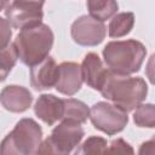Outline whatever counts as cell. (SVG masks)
Listing matches in <instances>:
<instances>
[{
	"label": "cell",
	"mask_w": 155,
	"mask_h": 155,
	"mask_svg": "<svg viewBox=\"0 0 155 155\" xmlns=\"http://www.w3.org/2000/svg\"><path fill=\"white\" fill-rule=\"evenodd\" d=\"M58 65L52 57H46L39 64L30 68V84L38 90H48L56 85Z\"/></svg>",
	"instance_id": "cell-12"
},
{
	"label": "cell",
	"mask_w": 155,
	"mask_h": 155,
	"mask_svg": "<svg viewBox=\"0 0 155 155\" xmlns=\"http://www.w3.org/2000/svg\"><path fill=\"white\" fill-rule=\"evenodd\" d=\"M102 155H134V150L130 143L122 138H116L110 142Z\"/></svg>",
	"instance_id": "cell-20"
},
{
	"label": "cell",
	"mask_w": 155,
	"mask_h": 155,
	"mask_svg": "<svg viewBox=\"0 0 155 155\" xmlns=\"http://www.w3.org/2000/svg\"><path fill=\"white\" fill-rule=\"evenodd\" d=\"M8 1H4V0H0V10H5V7L7 6Z\"/></svg>",
	"instance_id": "cell-24"
},
{
	"label": "cell",
	"mask_w": 155,
	"mask_h": 155,
	"mask_svg": "<svg viewBox=\"0 0 155 155\" xmlns=\"http://www.w3.org/2000/svg\"><path fill=\"white\" fill-rule=\"evenodd\" d=\"M90 16L99 22H104L110 17H114L117 11V2L113 0L107 1H97V0H88L86 2Z\"/></svg>",
	"instance_id": "cell-15"
},
{
	"label": "cell",
	"mask_w": 155,
	"mask_h": 155,
	"mask_svg": "<svg viewBox=\"0 0 155 155\" xmlns=\"http://www.w3.org/2000/svg\"><path fill=\"white\" fill-rule=\"evenodd\" d=\"M84 134L85 132L81 124L65 119L52 130L47 140L59 155H70L71 150L82 139Z\"/></svg>",
	"instance_id": "cell-7"
},
{
	"label": "cell",
	"mask_w": 155,
	"mask_h": 155,
	"mask_svg": "<svg viewBox=\"0 0 155 155\" xmlns=\"http://www.w3.org/2000/svg\"><path fill=\"white\" fill-rule=\"evenodd\" d=\"M107 139L98 136L88 137L74 153V155H102L107 148Z\"/></svg>",
	"instance_id": "cell-17"
},
{
	"label": "cell",
	"mask_w": 155,
	"mask_h": 155,
	"mask_svg": "<svg viewBox=\"0 0 155 155\" xmlns=\"http://www.w3.org/2000/svg\"><path fill=\"white\" fill-rule=\"evenodd\" d=\"M17 52L13 44H10L6 48L0 50V81L6 80L7 75L17 62Z\"/></svg>",
	"instance_id": "cell-19"
},
{
	"label": "cell",
	"mask_w": 155,
	"mask_h": 155,
	"mask_svg": "<svg viewBox=\"0 0 155 155\" xmlns=\"http://www.w3.org/2000/svg\"><path fill=\"white\" fill-rule=\"evenodd\" d=\"M134 24V15L132 12H120L116 13L108 28V33L110 38H121L127 35Z\"/></svg>",
	"instance_id": "cell-14"
},
{
	"label": "cell",
	"mask_w": 155,
	"mask_h": 155,
	"mask_svg": "<svg viewBox=\"0 0 155 155\" xmlns=\"http://www.w3.org/2000/svg\"><path fill=\"white\" fill-rule=\"evenodd\" d=\"M11 36H12V29L10 23L5 18L0 17V50H4L10 45Z\"/></svg>",
	"instance_id": "cell-21"
},
{
	"label": "cell",
	"mask_w": 155,
	"mask_h": 155,
	"mask_svg": "<svg viewBox=\"0 0 155 155\" xmlns=\"http://www.w3.org/2000/svg\"><path fill=\"white\" fill-rule=\"evenodd\" d=\"M133 121L139 127L153 128L155 125V107L151 103L139 104L133 113Z\"/></svg>",
	"instance_id": "cell-18"
},
{
	"label": "cell",
	"mask_w": 155,
	"mask_h": 155,
	"mask_svg": "<svg viewBox=\"0 0 155 155\" xmlns=\"http://www.w3.org/2000/svg\"><path fill=\"white\" fill-rule=\"evenodd\" d=\"M33 96L28 88L18 85H8L0 92L1 105L11 113H23L29 109Z\"/></svg>",
	"instance_id": "cell-11"
},
{
	"label": "cell",
	"mask_w": 155,
	"mask_h": 155,
	"mask_svg": "<svg viewBox=\"0 0 155 155\" xmlns=\"http://www.w3.org/2000/svg\"><path fill=\"white\" fill-rule=\"evenodd\" d=\"M82 85L81 68L74 62H63L58 65L56 90L65 96H74Z\"/></svg>",
	"instance_id": "cell-9"
},
{
	"label": "cell",
	"mask_w": 155,
	"mask_h": 155,
	"mask_svg": "<svg viewBox=\"0 0 155 155\" xmlns=\"http://www.w3.org/2000/svg\"><path fill=\"white\" fill-rule=\"evenodd\" d=\"M42 130L29 117L21 119L15 128L2 139L0 155H33L41 143Z\"/></svg>",
	"instance_id": "cell-4"
},
{
	"label": "cell",
	"mask_w": 155,
	"mask_h": 155,
	"mask_svg": "<svg viewBox=\"0 0 155 155\" xmlns=\"http://www.w3.org/2000/svg\"><path fill=\"white\" fill-rule=\"evenodd\" d=\"M145 54V46L133 39L110 41L103 48V58L108 70L117 75H131L138 71Z\"/></svg>",
	"instance_id": "cell-3"
},
{
	"label": "cell",
	"mask_w": 155,
	"mask_h": 155,
	"mask_svg": "<svg viewBox=\"0 0 155 155\" xmlns=\"http://www.w3.org/2000/svg\"><path fill=\"white\" fill-rule=\"evenodd\" d=\"M80 68H81L82 81H85L86 85L90 86L91 88L99 91V88L105 79V75L108 73V69L104 68L98 54L94 52L87 53L85 56Z\"/></svg>",
	"instance_id": "cell-13"
},
{
	"label": "cell",
	"mask_w": 155,
	"mask_h": 155,
	"mask_svg": "<svg viewBox=\"0 0 155 155\" xmlns=\"http://www.w3.org/2000/svg\"><path fill=\"white\" fill-rule=\"evenodd\" d=\"M104 98L113 102L124 111L134 110L148 94V85L139 76L117 75L108 70L105 79L99 88Z\"/></svg>",
	"instance_id": "cell-1"
},
{
	"label": "cell",
	"mask_w": 155,
	"mask_h": 155,
	"mask_svg": "<svg viewBox=\"0 0 155 155\" xmlns=\"http://www.w3.org/2000/svg\"><path fill=\"white\" fill-rule=\"evenodd\" d=\"M90 115V109L87 105L75 98H67L64 99V115L62 120H74L79 124L86 122Z\"/></svg>",
	"instance_id": "cell-16"
},
{
	"label": "cell",
	"mask_w": 155,
	"mask_h": 155,
	"mask_svg": "<svg viewBox=\"0 0 155 155\" xmlns=\"http://www.w3.org/2000/svg\"><path fill=\"white\" fill-rule=\"evenodd\" d=\"M154 149H155V142H154V139L147 140V142L142 143V145L139 147L138 155H154Z\"/></svg>",
	"instance_id": "cell-23"
},
{
	"label": "cell",
	"mask_w": 155,
	"mask_h": 155,
	"mask_svg": "<svg viewBox=\"0 0 155 155\" xmlns=\"http://www.w3.org/2000/svg\"><path fill=\"white\" fill-rule=\"evenodd\" d=\"M53 39L51 28L47 24L40 23L22 29L17 34L13 46L21 62L31 68L48 57Z\"/></svg>",
	"instance_id": "cell-2"
},
{
	"label": "cell",
	"mask_w": 155,
	"mask_h": 155,
	"mask_svg": "<svg viewBox=\"0 0 155 155\" xmlns=\"http://www.w3.org/2000/svg\"><path fill=\"white\" fill-rule=\"evenodd\" d=\"M44 1H11L5 7L6 21L11 28L24 29L40 24L44 17Z\"/></svg>",
	"instance_id": "cell-6"
},
{
	"label": "cell",
	"mask_w": 155,
	"mask_h": 155,
	"mask_svg": "<svg viewBox=\"0 0 155 155\" xmlns=\"http://www.w3.org/2000/svg\"><path fill=\"white\" fill-rule=\"evenodd\" d=\"M35 115L46 125L52 126L64 115V99L53 94H41L34 105Z\"/></svg>",
	"instance_id": "cell-10"
},
{
	"label": "cell",
	"mask_w": 155,
	"mask_h": 155,
	"mask_svg": "<svg viewBox=\"0 0 155 155\" xmlns=\"http://www.w3.org/2000/svg\"><path fill=\"white\" fill-rule=\"evenodd\" d=\"M33 155H59V154L52 148V145L50 144V142L46 138L39 144V147L36 148V150L34 151Z\"/></svg>",
	"instance_id": "cell-22"
},
{
	"label": "cell",
	"mask_w": 155,
	"mask_h": 155,
	"mask_svg": "<svg viewBox=\"0 0 155 155\" xmlns=\"http://www.w3.org/2000/svg\"><path fill=\"white\" fill-rule=\"evenodd\" d=\"M88 117L94 128L108 136L121 132L128 122L127 113L108 102H97L93 104L90 109Z\"/></svg>",
	"instance_id": "cell-5"
},
{
	"label": "cell",
	"mask_w": 155,
	"mask_h": 155,
	"mask_svg": "<svg viewBox=\"0 0 155 155\" xmlns=\"http://www.w3.org/2000/svg\"><path fill=\"white\" fill-rule=\"evenodd\" d=\"M73 40L81 46H97L107 34V28L103 22H99L91 16L84 15L75 19L70 28Z\"/></svg>",
	"instance_id": "cell-8"
}]
</instances>
